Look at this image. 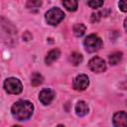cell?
Returning a JSON list of instances; mask_svg holds the SVG:
<instances>
[{"instance_id": "cell-1", "label": "cell", "mask_w": 127, "mask_h": 127, "mask_svg": "<svg viewBox=\"0 0 127 127\" xmlns=\"http://www.w3.org/2000/svg\"><path fill=\"white\" fill-rule=\"evenodd\" d=\"M33 111L34 105L28 100H18L11 107L12 116L19 121L28 120L32 116Z\"/></svg>"}, {"instance_id": "cell-2", "label": "cell", "mask_w": 127, "mask_h": 127, "mask_svg": "<svg viewBox=\"0 0 127 127\" xmlns=\"http://www.w3.org/2000/svg\"><path fill=\"white\" fill-rule=\"evenodd\" d=\"M83 44H84V47H85V50L88 52V53H95L97 51H99L103 45L102 43V40L96 36V35H89L87 36L84 41H83Z\"/></svg>"}, {"instance_id": "cell-3", "label": "cell", "mask_w": 127, "mask_h": 127, "mask_svg": "<svg viewBox=\"0 0 127 127\" xmlns=\"http://www.w3.org/2000/svg\"><path fill=\"white\" fill-rule=\"evenodd\" d=\"M45 18L49 25L56 26L64 20V13L60 8H52L45 14Z\"/></svg>"}, {"instance_id": "cell-4", "label": "cell", "mask_w": 127, "mask_h": 127, "mask_svg": "<svg viewBox=\"0 0 127 127\" xmlns=\"http://www.w3.org/2000/svg\"><path fill=\"white\" fill-rule=\"evenodd\" d=\"M4 89L9 94H19L23 90V85L18 78L8 77L4 81Z\"/></svg>"}, {"instance_id": "cell-5", "label": "cell", "mask_w": 127, "mask_h": 127, "mask_svg": "<svg viewBox=\"0 0 127 127\" xmlns=\"http://www.w3.org/2000/svg\"><path fill=\"white\" fill-rule=\"evenodd\" d=\"M88 67L94 72H103L106 69V64L103 59L99 57H93L88 62Z\"/></svg>"}, {"instance_id": "cell-6", "label": "cell", "mask_w": 127, "mask_h": 127, "mask_svg": "<svg viewBox=\"0 0 127 127\" xmlns=\"http://www.w3.org/2000/svg\"><path fill=\"white\" fill-rule=\"evenodd\" d=\"M88 84H89V78L86 74H78L73 79V82H72L73 88L75 90H78V91L86 89Z\"/></svg>"}, {"instance_id": "cell-7", "label": "cell", "mask_w": 127, "mask_h": 127, "mask_svg": "<svg viewBox=\"0 0 127 127\" xmlns=\"http://www.w3.org/2000/svg\"><path fill=\"white\" fill-rule=\"evenodd\" d=\"M54 98H55V92L52 89L45 88L41 90V92L39 93V99L44 105L50 104L54 100Z\"/></svg>"}, {"instance_id": "cell-8", "label": "cell", "mask_w": 127, "mask_h": 127, "mask_svg": "<svg viewBox=\"0 0 127 127\" xmlns=\"http://www.w3.org/2000/svg\"><path fill=\"white\" fill-rule=\"evenodd\" d=\"M113 125L116 127L127 126V114L125 111H119L113 115Z\"/></svg>"}, {"instance_id": "cell-9", "label": "cell", "mask_w": 127, "mask_h": 127, "mask_svg": "<svg viewBox=\"0 0 127 127\" xmlns=\"http://www.w3.org/2000/svg\"><path fill=\"white\" fill-rule=\"evenodd\" d=\"M88 110H89V108L85 101L80 100L75 104V113L77 116H80V117L85 116L88 113Z\"/></svg>"}, {"instance_id": "cell-10", "label": "cell", "mask_w": 127, "mask_h": 127, "mask_svg": "<svg viewBox=\"0 0 127 127\" xmlns=\"http://www.w3.org/2000/svg\"><path fill=\"white\" fill-rule=\"evenodd\" d=\"M60 56H61V52L59 49H54V50L50 51L45 58L46 64H52L54 62H56L60 58Z\"/></svg>"}, {"instance_id": "cell-11", "label": "cell", "mask_w": 127, "mask_h": 127, "mask_svg": "<svg viewBox=\"0 0 127 127\" xmlns=\"http://www.w3.org/2000/svg\"><path fill=\"white\" fill-rule=\"evenodd\" d=\"M82 60H83L82 55L79 54V53H76V52L71 53L68 57V61L72 65H78L82 62Z\"/></svg>"}, {"instance_id": "cell-12", "label": "cell", "mask_w": 127, "mask_h": 127, "mask_svg": "<svg viewBox=\"0 0 127 127\" xmlns=\"http://www.w3.org/2000/svg\"><path fill=\"white\" fill-rule=\"evenodd\" d=\"M42 6V0H28L26 3V7L28 10L32 12H36Z\"/></svg>"}, {"instance_id": "cell-13", "label": "cell", "mask_w": 127, "mask_h": 127, "mask_svg": "<svg viewBox=\"0 0 127 127\" xmlns=\"http://www.w3.org/2000/svg\"><path fill=\"white\" fill-rule=\"evenodd\" d=\"M63 5L68 11H75L78 7V1L77 0H64Z\"/></svg>"}, {"instance_id": "cell-14", "label": "cell", "mask_w": 127, "mask_h": 127, "mask_svg": "<svg viewBox=\"0 0 127 127\" xmlns=\"http://www.w3.org/2000/svg\"><path fill=\"white\" fill-rule=\"evenodd\" d=\"M122 59V53L121 52H115V53H112L111 55H109L108 57V61H109V64H112V65H115L117 64Z\"/></svg>"}, {"instance_id": "cell-15", "label": "cell", "mask_w": 127, "mask_h": 127, "mask_svg": "<svg viewBox=\"0 0 127 127\" xmlns=\"http://www.w3.org/2000/svg\"><path fill=\"white\" fill-rule=\"evenodd\" d=\"M85 30H86V27L84 24L82 23H77L73 26V34L76 36V37H81L84 35L85 33Z\"/></svg>"}, {"instance_id": "cell-16", "label": "cell", "mask_w": 127, "mask_h": 127, "mask_svg": "<svg viewBox=\"0 0 127 127\" xmlns=\"http://www.w3.org/2000/svg\"><path fill=\"white\" fill-rule=\"evenodd\" d=\"M43 80H44V77H43V75H42L41 73H39V72H35V73H33L32 76H31V83H32L33 86H38V85L42 84Z\"/></svg>"}, {"instance_id": "cell-17", "label": "cell", "mask_w": 127, "mask_h": 127, "mask_svg": "<svg viewBox=\"0 0 127 127\" xmlns=\"http://www.w3.org/2000/svg\"><path fill=\"white\" fill-rule=\"evenodd\" d=\"M87 4L90 8L96 9V8H100L103 5V0H89Z\"/></svg>"}, {"instance_id": "cell-18", "label": "cell", "mask_w": 127, "mask_h": 127, "mask_svg": "<svg viewBox=\"0 0 127 127\" xmlns=\"http://www.w3.org/2000/svg\"><path fill=\"white\" fill-rule=\"evenodd\" d=\"M126 1L127 0H120L119 1V9L122 11V12H126L127 11V4H126Z\"/></svg>"}, {"instance_id": "cell-19", "label": "cell", "mask_w": 127, "mask_h": 127, "mask_svg": "<svg viewBox=\"0 0 127 127\" xmlns=\"http://www.w3.org/2000/svg\"><path fill=\"white\" fill-rule=\"evenodd\" d=\"M32 35L27 31V32H25L24 33V35H23V39L25 40V41H30V40H32Z\"/></svg>"}]
</instances>
